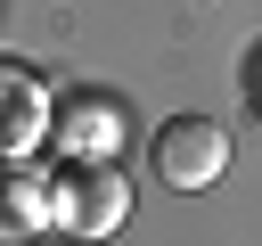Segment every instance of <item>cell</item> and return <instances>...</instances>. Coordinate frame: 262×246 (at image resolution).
<instances>
[{
  "instance_id": "6da1fadb",
  "label": "cell",
  "mask_w": 262,
  "mask_h": 246,
  "mask_svg": "<svg viewBox=\"0 0 262 246\" xmlns=\"http://www.w3.org/2000/svg\"><path fill=\"white\" fill-rule=\"evenodd\" d=\"M131 213V180L98 156H74L57 180H49V230H74V238H115Z\"/></svg>"
},
{
  "instance_id": "7a4b0ae2",
  "label": "cell",
  "mask_w": 262,
  "mask_h": 246,
  "mask_svg": "<svg viewBox=\"0 0 262 246\" xmlns=\"http://www.w3.org/2000/svg\"><path fill=\"white\" fill-rule=\"evenodd\" d=\"M147 156H156V180H164V189H213L221 164H229V131L205 123V115H172Z\"/></svg>"
},
{
  "instance_id": "3957f363",
  "label": "cell",
  "mask_w": 262,
  "mask_h": 246,
  "mask_svg": "<svg viewBox=\"0 0 262 246\" xmlns=\"http://www.w3.org/2000/svg\"><path fill=\"white\" fill-rule=\"evenodd\" d=\"M49 131V98L25 66H0V156H25L33 139Z\"/></svg>"
},
{
  "instance_id": "277c9868",
  "label": "cell",
  "mask_w": 262,
  "mask_h": 246,
  "mask_svg": "<svg viewBox=\"0 0 262 246\" xmlns=\"http://www.w3.org/2000/svg\"><path fill=\"white\" fill-rule=\"evenodd\" d=\"M49 230V180L41 172H0V238Z\"/></svg>"
},
{
  "instance_id": "5b68a950",
  "label": "cell",
  "mask_w": 262,
  "mask_h": 246,
  "mask_svg": "<svg viewBox=\"0 0 262 246\" xmlns=\"http://www.w3.org/2000/svg\"><path fill=\"white\" fill-rule=\"evenodd\" d=\"M57 139H66V156H106V139H115V107H98V98H66V115H57Z\"/></svg>"
}]
</instances>
